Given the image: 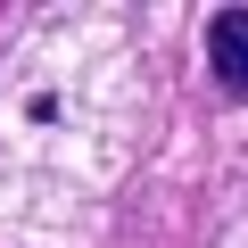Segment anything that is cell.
<instances>
[{
    "instance_id": "obj_1",
    "label": "cell",
    "mask_w": 248,
    "mask_h": 248,
    "mask_svg": "<svg viewBox=\"0 0 248 248\" xmlns=\"http://www.w3.org/2000/svg\"><path fill=\"white\" fill-rule=\"evenodd\" d=\"M207 66L232 99H248V9H215L207 17Z\"/></svg>"
}]
</instances>
